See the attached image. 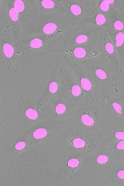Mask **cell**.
I'll list each match as a JSON object with an SVG mask.
<instances>
[{"label":"cell","instance_id":"11","mask_svg":"<svg viewBox=\"0 0 124 186\" xmlns=\"http://www.w3.org/2000/svg\"><path fill=\"white\" fill-rule=\"evenodd\" d=\"M14 8L19 13L22 12L25 9V4L23 1L21 0H16L14 3Z\"/></svg>","mask_w":124,"mask_h":186},{"label":"cell","instance_id":"4","mask_svg":"<svg viewBox=\"0 0 124 186\" xmlns=\"http://www.w3.org/2000/svg\"><path fill=\"white\" fill-rule=\"evenodd\" d=\"M81 121L84 125L88 126V127L93 126L94 125V123H95L93 118L88 114H83L81 116Z\"/></svg>","mask_w":124,"mask_h":186},{"label":"cell","instance_id":"31","mask_svg":"<svg viewBox=\"0 0 124 186\" xmlns=\"http://www.w3.org/2000/svg\"><path fill=\"white\" fill-rule=\"evenodd\" d=\"M107 1L109 4H112V3H114V1H113V0H107Z\"/></svg>","mask_w":124,"mask_h":186},{"label":"cell","instance_id":"12","mask_svg":"<svg viewBox=\"0 0 124 186\" xmlns=\"http://www.w3.org/2000/svg\"><path fill=\"white\" fill-rule=\"evenodd\" d=\"M18 14L19 12L16 11V10L12 7L11 9L9 10V14L11 19L13 22H16L18 20Z\"/></svg>","mask_w":124,"mask_h":186},{"label":"cell","instance_id":"2","mask_svg":"<svg viewBox=\"0 0 124 186\" xmlns=\"http://www.w3.org/2000/svg\"><path fill=\"white\" fill-rule=\"evenodd\" d=\"M47 135H48V131H47V130L45 128L41 127V128H38L36 130H35L33 134V136L35 139L39 140V139H43V138H45L47 136Z\"/></svg>","mask_w":124,"mask_h":186},{"label":"cell","instance_id":"28","mask_svg":"<svg viewBox=\"0 0 124 186\" xmlns=\"http://www.w3.org/2000/svg\"><path fill=\"white\" fill-rule=\"evenodd\" d=\"M116 138L118 140H124V132L122 131H118L114 135Z\"/></svg>","mask_w":124,"mask_h":186},{"label":"cell","instance_id":"25","mask_svg":"<svg viewBox=\"0 0 124 186\" xmlns=\"http://www.w3.org/2000/svg\"><path fill=\"white\" fill-rule=\"evenodd\" d=\"M114 27L115 29L118 31H121L123 30L124 28L123 24L120 20H116L114 23Z\"/></svg>","mask_w":124,"mask_h":186},{"label":"cell","instance_id":"13","mask_svg":"<svg viewBox=\"0 0 124 186\" xmlns=\"http://www.w3.org/2000/svg\"><path fill=\"white\" fill-rule=\"evenodd\" d=\"M70 10H71V12H72V14L74 16H79L82 12L81 7L76 4L72 5L71 6Z\"/></svg>","mask_w":124,"mask_h":186},{"label":"cell","instance_id":"5","mask_svg":"<svg viewBox=\"0 0 124 186\" xmlns=\"http://www.w3.org/2000/svg\"><path fill=\"white\" fill-rule=\"evenodd\" d=\"M26 117L31 120H35L38 118V112L34 108H28L25 112Z\"/></svg>","mask_w":124,"mask_h":186},{"label":"cell","instance_id":"20","mask_svg":"<svg viewBox=\"0 0 124 186\" xmlns=\"http://www.w3.org/2000/svg\"><path fill=\"white\" fill-rule=\"evenodd\" d=\"M79 164H80V161H79L78 159H76V158L71 159H69L67 162L68 167L70 168L77 167L79 165Z\"/></svg>","mask_w":124,"mask_h":186},{"label":"cell","instance_id":"21","mask_svg":"<svg viewBox=\"0 0 124 186\" xmlns=\"http://www.w3.org/2000/svg\"><path fill=\"white\" fill-rule=\"evenodd\" d=\"M95 74L99 79H101V80H105L107 77V74L105 73V71L101 69H97L95 71Z\"/></svg>","mask_w":124,"mask_h":186},{"label":"cell","instance_id":"9","mask_svg":"<svg viewBox=\"0 0 124 186\" xmlns=\"http://www.w3.org/2000/svg\"><path fill=\"white\" fill-rule=\"evenodd\" d=\"M73 145L76 148H82L85 147L86 141L82 138H76L73 141Z\"/></svg>","mask_w":124,"mask_h":186},{"label":"cell","instance_id":"7","mask_svg":"<svg viewBox=\"0 0 124 186\" xmlns=\"http://www.w3.org/2000/svg\"><path fill=\"white\" fill-rule=\"evenodd\" d=\"M73 54L76 58H83L86 56L87 52L86 50L84 48L81 47H77V48H74L73 50Z\"/></svg>","mask_w":124,"mask_h":186},{"label":"cell","instance_id":"26","mask_svg":"<svg viewBox=\"0 0 124 186\" xmlns=\"http://www.w3.org/2000/svg\"><path fill=\"white\" fill-rule=\"evenodd\" d=\"M112 107L114 109L116 112L118 114L122 113V107H121L120 104H119L117 102H114L112 104Z\"/></svg>","mask_w":124,"mask_h":186},{"label":"cell","instance_id":"24","mask_svg":"<svg viewBox=\"0 0 124 186\" xmlns=\"http://www.w3.org/2000/svg\"><path fill=\"white\" fill-rule=\"evenodd\" d=\"M109 5H110V4L108 3L107 0H105V1H103L101 2V3L100 5V9L102 11L106 12L107 11H108Z\"/></svg>","mask_w":124,"mask_h":186},{"label":"cell","instance_id":"10","mask_svg":"<svg viewBox=\"0 0 124 186\" xmlns=\"http://www.w3.org/2000/svg\"><path fill=\"white\" fill-rule=\"evenodd\" d=\"M124 43V33L123 32H118L116 35V47H120L123 45Z\"/></svg>","mask_w":124,"mask_h":186},{"label":"cell","instance_id":"27","mask_svg":"<svg viewBox=\"0 0 124 186\" xmlns=\"http://www.w3.org/2000/svg\"><path fill=\"white\" fill-rule=\"evenodd\" d=\"M105 50L109 54H112L114 52V48L112 44L110 43V42H108V43L105 44Z\"/></svg>","mask_w":124,"mask_h":186},{"label":"cell","instance_id":"22","mask_svg":"<svg viewBox=\"0 0 124 186\" xmlns=\"http://www.w3.org/2000/svg\"><path fill=\"white\" fill-rule=\"evenodd\" d=\"M58 83L55 81L52 82L49 86V91L50 92L52 93H55L57 91V90H58Z\"/></svg>","mask_w":124,"mask_h":186},{"label":"cell","instance_id":"1","mask_svg":"<svg viewBox=\"0 0 124 186\" xmlns=\"http://www.w3.org/2000/svg\"><path fill=\"white\" fill-rule=\"evenodd\" d=\"M57 25L54 22H49L46 24L43 28V31L46 35H51L54 33L57 29Z\"/></svg>","mask_w":124,"mask_h":186},{"label":"cell","instance_id":"3","mask_svg":"<svg viewBox=\"0 0 124 186\" xmlns=\"http://www.w3.org/2000/svg\"><path fill=\"white\" fill-rule=\"evenodd\" d=\"M3 52L7 58H11L13 56L14 50L13 46L8 43H5L3 46Z\"/></svg>","mask_w":124,"mask_h":186},{"label":"cell","instance_id":"17","mask_svg":"<svg viewBox=\"0 0 124 186\" xmlns=\"http://www.w3.org/2000/svg\"><path fill=\"white\" fill-rule=\"evenodd\" d=\"M106 22L105 16L103 14H99L95 17V22L99 26H102Z\"/></svg>","mask_w":124,"mask_h":186},{"label":"cell","instance_id":"8","mask_svg":"<svg viewBox=\"0 0 124 186\" xmlns=\"http://www.w3.org/2000/svg\"><path fill=\"white\" fill-rule=\"evenodd\" d=\"M43 42L39 38H35L30 41L29 46L32 48H39L43 46Z\"/></svg>","mask_w":124,"mask_h":186},{"label":"cell","instance_id":"15","mask_svg":"<svg viewBox=\"0 0 124 186\" xmlns=\"http://www.w3.org/2000/svg\"><path fill=\"white\" fill-rule=\"evenodd\" d=\"M88 40V37L86 35L82 34L79 35L78 36L76 37L75 39V43L77 44H83L86 43Z\"/></svg>","mask_w":124,"mask_h":186},{"label":"cell","instance_id":"29","mask_svg":"<svg viewBox=\"0 0 124 186\" xmlns=\"http://www.w3.org/2000/svg\"><path fill=\"white\" fill-rule=\"evenodd\" d=\"M116 148H117L118 150H124V140H122L120 142H119L117 145H116Z\"/></svg>","mask_w":124,"mask_h":186},{"label":"cell","instance_id":"30","mask_svg":"<svg viewBox=\"0 0 124 186\" xmlns=\"http://www.w3.org/2000/svg\"><path fill=\"white\" fill-rule=\"evenodd\" d=\"M117 176L120 179L124 180V170H119L117 172Z\"/></svg>","mask_w":124,"mask_h":186},{"label":"cell","instance_id":"19","mask_svg":"<svg viewBox=\"0 0 124 186\" xmlns=\"http://www.w3.org/2000/svg\"><path fill=\"white\" fill-rule=\"evenodd\" d=\"M108 161V157L105 154L99 155L98 157H97V162L100 165L105 164V163H107Z\"/></svg>","mask_w":124,"mask_h":186},{"label":"cell","instance_id":"6","mask_svg":"<svg viewBox=\"0 0 124 186\" xmlns=\"http://www.w3.org/2000/svg\"><path fill=\"white\" fill-rule=\"evenodd\" d=\"M80 84L83 90L86 91H90L92 88V84L87 78H82L80 79Z\"/></svg>","mask_w":124,"mask_h":186},{"label":"cell","instance_id":"14","mask_svg":"<svg viewBox=\"0 0 124 186\" xmlns=\"http://www.w3.org/2000/svg\"><path fill=\"white\" fill-rule=\"evenodd\" d=\"M41 5L44 9H53L54 6H55V3L52 0H43V1H41Z\"/></svg>","mask_w":124,"mask_h":186},{"label":"cell","instance_id":"23","mask_svg":"<svg viewBox=\"0 0 124 186\" xmlns=\"http://www.w3.org/2000/svg\"><path fill=\"white\" fill-rule=\"evenodd\" d=\"M26 144L24 141H19V142H17L15 145H14V148L16 149V150L20 151L24 150V149L26 148Z\"/></svg>","mask_w":124,"mask_h":186},{"label":"cell","instance_id":"16","mask_svg":"<svg viewBox=\"0 0 124 186\" xmlns=\"http://www.w3.org/2000/svg\"><path fill=\"white\" fill-rule=\"evenodd\" d=\"M56 112L59 115L63 114L66 111V106L63 103H59L56 106Z\"/></svg>","mask_w":124,"mask_h":186},{"label":"cell","instance_id":"18","mask_svg":"<svg viewBox=\"0 0 124 186\" xmlns=\"http://www.w3.org/2000/svg\"><path fill=\"white\" fill-rule=\"evenodd\" d=\"M81 88L78 85L74 84L72 86L71 88V93L74 97H78L80 95L81 93Z\"/></svg>","mask_w":124,"mask_h":186}]
</instances>
